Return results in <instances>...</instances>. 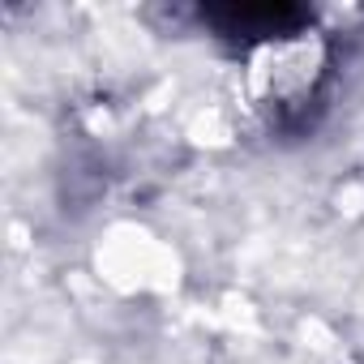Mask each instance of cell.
I'll return each mask as SVG.
<instances>
[{"mask_svg":"<svg viewBox=\"0 0 364 364\" xmlns=\"http://www.w3.org/2000/svg\"><path fill=\"white\" fill-rule=\"evenodd\" d=\"M202 22L219 39L236 43L240 52H253V48H266L274 39H291V35L309 31L313 14L300 5H206Z\"/></svg>","mask_w":364,"mask_h":364,"instance_id":"obj_2","label":"cell"},{"mask_svg":"<svg viewBox=\"0 0 364 364\" xmlns=\"http://www.w3.org/2000/svg\"><path fill=\"white\" fill-rule=\"evenodd\" d=\"M249 56V95L274 124H300L330 77V43L317 31L274 39Z\"/></svg>","mask_w":364,"mask_h":364,"instance_id":"obj_1","label":"cell"}]
</instances>
